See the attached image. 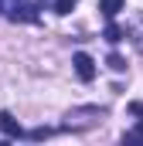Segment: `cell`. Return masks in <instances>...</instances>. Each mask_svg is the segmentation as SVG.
I'll use <instances>...</instances> for the list:
<instances>
[{"instance_id": "cell-8", "label": "cell", "mask_w": 143, "mask_h": 146, "mask_svg": "<svg viewBox=\"0 0 143 146\" xmlns=\"http://www.w3.org/2000/svg\"><path fill=\"white\" fill-rule=\"evenodd\" d=\"M75 3H78V0H51V10H55V14H72Z\"/></svg>"}, {"instance_id": "cell-7", "label": "cell", "mask_w": 143, "mask_h": 146, "mask_svg": "<svg viewBox=\"0 0 143 146\" xmlns=\"http://www.w3.org/2000/svg\"><path fill=\"white\" fill-rule=\"evenodd\" d=\"M102 37H106L109 44H119V41L126 37V31H123L119 24H112V21H109V24H106V34H102Z\"/></svg>"}, {"instance_id": "cell-4", "label": "cell", "mask_w": 143, "mask_h": 146, "mask_svg": "<svg viewBox=\"0 0 143 146\" xmlns=\"http://www.w3.org/2000/svg\"><path fill=\"white\" fill-rule=\"evenodd\" d=\"M0 133H3L7 139H24V129H21V122H17L10 112H0Z\"/></svg>"}, {"instance_id": "cell-1", "label": "cell", "mask_w": 143, "mask_h": 146, "mask_svg": "<svg viewBox=\"0 0 143 146\" xmlns=\"http://www.w3.org/2000/svg\"><path fill=\"white\" fill-rule=\"evenodd\" d=\"M102 115H106V109H99V106H89V109H72L65 119V126L61 129H89V126H99L102 122Z\"/></svg>"}, {"instance_id": "cell-6", "label": "cell", "mask_w": 143, "mask_h": 146, "mask_svg": "<svg viewBox=\"0 0 143 146\" xmlns=\"http://www.w3.org/2000/svg\"><path fill=\"white\" fill-rule=\"evenodd\" d=\"M123 7H126V0H99V10H102V17H106V21H112Z\"/></svg>"}, {"instance_id": "cell-3", "label": "cell", "mask_w": 143, "mask_h": 146, "mask_svg": "<svg viewBox=\"0 0 143 146\" xmlns=\"http://www.w3.org/2000/svg\"><path fill=\"white\" fill-rule=\"evenodd\" d=\"M72 65H75V75H78L82 82H92V78H96V61H92L85 51H78V54L72 58Z\"/></svg>"}, {"instance_id": "cell-5", "label": "cell", "mask_w": 143, "mask_h": 146, "mask_svg": "<svg viewBox=\"0 0 143 146\" xmlns=\"http://www.w3.org/2000/svg\"><path fill=\"white\" fill-rule=\"evenodd\" d=\"M126 37L133 41V48H136V51L143 54V14L136 17V21H133V24H130V27H126Z\"/></svg>"}, {"instance_id": "cell-2", "label": "cell", "mask_w": 143, "mask_h": 146, "mask_svg": "<svg viewBox=\"0 0 143 146\" xmlns=\"http://www.w3.org/2000/svg\"><path fill=\"white\" fill-rule=\"evenodd\" d=\"M3 14H7L14 24H34L37 21L34 3H27V0H3Z\"/></svg>"}, {"instance_id": "cell-9", "label": "cell", "mask_w": 143, "mask_h": 146, "mask_svg": "<svg viewBox=\"0 0 143 146\" xmlns=\"http://www.w3.org/2000/svg\"><path fill=\"white\" fill-rule=\"evenodd\" d=\"M123 143H143V119L136 122V129H130V133L123 136Z\"/></svg>"}, {"instance_id": "cell-10", "label": "cell", "mask_w": 143, "mask_h": 146, "mask_svg": "<svg viewBox=\"0 0 143 146\" xmlns=\"http://www.w3.org/2000/svg\"><path fill=\"white\" fill-rule=\"evenodd\" d=\"M106 65L112 68V72H126V61H123L119 54H109V61H106Z\"/></svg>"}, {"instance_id": "cell-11", "label": "cell", "mask_w": 143, "mask_h": 146, "mask_svg": "<svg viewBox=\"0 0 143 146\" xmlns=\"http://www.w3.org/2000/svg\"><path fill=\"white\" fill-rule=\"evenodd\" d=\"M0 14H3V0H0Z\"/></svg>"}]
</instances>
